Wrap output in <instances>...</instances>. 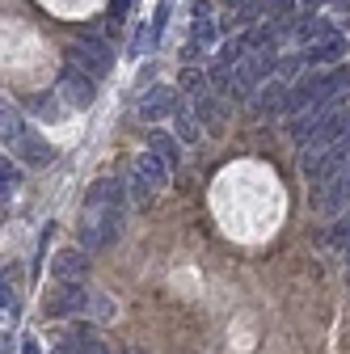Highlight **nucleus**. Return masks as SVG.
I'll return each mask as SVG.
<instances>
[{"instance_id": "nucleus-1", "label": "nucleus", "mask_w": 350, "mask_h": 354, "mask_svg": "<svg viewBox=\"0 0 350 354\" xmlns=\"http://www.w3.org/2000/svg\"><path fill=\"white\" fill-rule=\"evenodd\" d=\"M118 224H122V207H89L80 219V249H106L118 241Z\"/></svg>"}, {"instance_id": "nucleus-2", "label": "nucleus", "mask_w": 350, "mask_h": 354, "mask_svg": "<svg viewBox=\"0 0 350 354\" xmlns=\"http://www.w3.org/2000/svg\"><path fill=\"white\" fill-rule=\"evenodd\" d=\"M68 55H72V64L80 72H89V76H106L114 68V55H110V47L102 38H76V47Z\"/></svg>"}, {"instance_id": "nucleus-3", "label": "nucleus", "mask_w": 350, "mask_h": 354, "mask_svg": "<svg viewBox=\"0 0 350 354\" xmlns=\"http://www.w3.org/2000/svg\"><path fill=\"white\" fill-rule=\"evenodd\" d=\"M350 160V127H346V136H338L321 156H313V160H304V173L313 177V182H325L329 173H338L342 165Z\"/></svg>"}, {"instance_id": "nucleus-4", "label": "nucleus", "mask_w": 350, "mask_h": 354, "mask_svg": "<svg viewBox=\"0 0 350 354\" xmlns=\"http://www.w3.org/2000/svg\"><path fill=\"white\" fill-rule=\"evenodd\" d=\"M59 93H64V102H72L76 110H89V106L98 102L93 76H89V72H80V68H68V72L59 76Z\"/></svg>"}, {"instance_id": "nucleus-5", "label": "nucleus", "mask_w": 350, "mask_h": 354, "mask_svg": "<svg viewBox=\"0 0 350 354\" xmlns=\"http://www.w3.org/2000/svg\"><path fill=\"white\" fill-rule=\"evenodd\" d=\"M84 304H89V291H84V287H80V279H76V283H64V287L51 295L47 313H51V317H76Z\"/></svg>"}, {"instance_id": "nucleus-6", "label": "nucleus", "mask_w": 350, "mask_h": 354, "mask_svg": "<svg viewBox=\"0 0 350 354\" xmlns=\"http://www.w3.org/2000/svg\"><path fill=\"white\" fill-rule=\"evenodd\" d=\"M13 156H21L26 165H51L55 160V148L42 140V136H34V131H26V136L13 144Z\"/></svg>"}, {"instance_id": "nucleus-7", "label": "nucleus", "mask_w": 350, "mask_h": 354, "mask_svg": "<svg viewBox=\"0 0 350 354\" xmlns=\"http://www.w3.org/2000/svg\"><path fill=\"white\" fill-rule=\"evenodd\" d=\"M84 270H89V249H64L55 257V279L59 283H76V279H84Z\"/></svg>"}, {"instance_id": "nucleus-8", "label": "nucleus", "mask_w": 350, "mask_h": 354, "mask_svg": "<svg viewBox=\"0 0 350 354\" xmlns=\"http://www.w3.org/2000/svg\"><path fill=\"white\" fill-rule=\"evenodd\" d=\"M165 114H178V102H173L169 88H152V93L140 102V118L144 122H160Z\"/></svg>"}, {"instance_id": "nucleus-9", "label": "nucleus", "mask_w": 350, "mask_h": 354, "mask_svg": "<svg viewBox=\"0 0 350 354\" xmlns=\"http://www.w3.org/2000/svg\"><path fill=\"white\" fill-rule=\"evenodd\" d=\"M342 51H346V42L338 34H329V38L313 42V47H304V64H338Z\"/></svg>"}, {"instance_id": "nucleus-10", "label": "nucleus", "mask_w": 350, "mask_h": 354, "mask_svg": "<svg viewBox=\"0 0 350 354\" xmlns=\"http://www.w3.org/2000/svg\"><path fill=\"white\" fill-rule=\"evenodd\" d=\"M136 173L144 177V182H152V190H165V182H169V165H165V160H160L152 148H148V152L136 160Z\"/></svg>"}, {"instance_id": "nucleus-11", "label": "nucleus", "mask_w": 350, "mask_h": 354, "mask_svg": "<svg viewBox=\"0 0 350 354\" xmlns=\"http://www.w3.org/2000/svg\"><path fill=\"white\" fill-rule=\"evenodd\" d=\"M287 97H291L287 76H275V80H266V88L253 97V106H257V110H275V106H287Z\"/></svg>"}, {"instance_id": "nucleus-12", "label": "nucleus", "mask_w": 350, "mask_h": 354, "mask_svg": "<svg viewBox=\"0 0 350 354\" xmlns=\"http://www.w3.org/2000/svg\"><path fill=\"white\" fill-rule=\"evenodd\" d=\"M346 203H350V169L338 173L333 182H329V190L321 194V207H325V211H342Z\"/></svg>"}, {"instance_id": "nucleus-13", "label": "nucleus", "mask_w": 350, "mask_h": 354, "mask_svg": "<svg viewBox=\"0 0 350 354\" xmlns=\"http://www.w3.org/2000/svg\"><path fill=\"white\" fill-rule=\"evenodd\" d=\"M148 148L169 165V169H178V160H182V148H178V140H173V136H165V131H152V136H148Z\"/></svg>"}, {"instance_id": "nucleus-14", "label": "nucleus", "mask_w": 350, "mask_h": 354, "mask_svg": "<svg viewBox=\"0 0 350 354\" xmlns=\"http://www.w3.org/2000/svg\"><path fill=\"white\" fill-rule=\"evenodd\" d=\"M26 122H21V114L13 110V106H5V110H0V140H5V148H13L21 136H26Z\"/></svg>"}, {"instance_id": "nucleus-15", "label": "nucleus", "mask_w": 350, "mask_h": 354, "mask_svg": "<svg viewBox=\"0 0 350 354\" xmlns=\"http://www.w3.org/2000/svg\"><path fill=\"white\" fill-rule=\"evenodd\" d=\"M333 34V26L325 21V17H304L300 26H295V38L304 42V47H313V42H321V38H329Z\"/></svg>"}, {"instance_id": "nucleus-16", "label": "nucleus", "mask_w": 350, "mask_h": 354, "mask_svg": "<svg viewBox=\"0 0 350 354\" xmlns=\"http://www.w3.org/2000/svg\"><path fill=\"white\" fill-rule=\"evenodd\" d=\"M194 42L199 47H211V42H220V21H207V13L194 21Z\"/></svg>"}, {"instance_id": "nucleus-17", "label": "nucleus", "mask_w": 350, "mask_h": 354, "mask_svg": "<svg viewBox=\"0 0 350 354\" xmlns=\"http://www.w3.org/2000/svg\"><path fill=\"white\" fill-rule=\"evenodd\" d=\"M173 122H178V136H182L186 144H194V140H199V127H194L199 118H190L186 110H178V114H173Z\"/></svg>"}, {"instance_id": "nucleus-18", "label": "nucleus", "mask_w": 350, "mask_h": 354, "mask_svg": "<svg viewBox=\"0 0 350 354\" xmlns=\"http://www.w3.org/2000/svg\"><path fill=\"white\" fill-rule=\"evenodd\" d=\"M17 182H21V173H17V165H9V156H5V165H0V190H5V198L17 190Z\"/></svg>"}, {"instance_id": "nucleus-19", "label": "nucleus", "mask_w": 350, "mask_h": 354, "mask_svg": "<svg viewBox=\"0 0 350 354\" xmlns=\"http://www.w3.org/2000/svg\"><path fill=\"white\" fill-rule=\"evenodd\" d=\"M329 241H333L338 249H350V211H342V219H338V224H333Z\"/></svg>"}, {"instance_id": "nucleus-20", "label": "nucleus", "mask_w": 350, "mask_h": 354, "mask_svg": "<svg viewBox=\"0 0 350 354\" xmlns=\"http://www.w3.org/2000/svg\"><path fill=\"white\" fill-rule=\"evenodd\" d=\"M178 88H182V93H203V72L199 68H186L178 76Z\"/></svg>"}, {"instance_id": "nucleus-21", "label": "nucleus", "mask_w": 350, "mask_h": 354, "mask_svg": "<svg viewBox=\"0 0 350 354\" xmlns=\"http://www.w3.org/2000/svg\"><path fill=\"white\" fill-rule=\"evenodd\" d=\"M199 122H224V106L220 102H199Z\"/></svg>"}, {"instance_id": "nucleus-22", "label": "nucleus", "mask_w": 350, "mask_h": 354, "mask_svg": "<svg viewBox=\"0 0 350 354\" xmlns=\"http://www.w3.org/2000/svg\"><path fill=\"white\" fill-rule=\"evenodd\" d=\"M152 38H156V30H144V26H140L136 38H131V55H144V51L152 47Z\"/></svg>"}, {"instance_id": "nucleus-23", "label": "nucleus", "mask_w": 350, "mask_h": 354, "mask_svg": "<svg viewBox=\"0 0 350 354\" xmlns=\"http://www.w3.org/2000/svg\"><path fill=\"white\" fill-rule=\"evenodd\" d=\"M169 13H173V9H169V0H165V5L156 9V21H152V30H156V34L165 30V21H169Z\"/></svg>"}, {"instance_id": "nucleus-24", "label": "nucleus", "mask_w": 350, "mask_h": 354, "mask_svg": "<svg viewBox=\"0 0 350 354\" xmlns=\"http://www.w3.org/2000/svg\"><path fill=\"white\" fill-rule=\"evenodd\" d=\"M291 5H295V0H270V13H275V17H287Z\"/></svg>"}, {"instance_id": "nucleus-25", "label": "nucleus", "mask_w": 350, "mask_h": 354, "mask_svg": "<svg viewBox=\"0 0 350 354\" xmlns=\"http://www.w3.org/2000/svg\"><path fill=\"white\" fill-rule=\"evenodd\" d=\"M122 17H127V0H114V5H110V26L122 21Z\"/></svg>"}, {"instance_id": "nucleus-26", "label": "nucleus", "mask_w": 350, "mask_h": 354, "mask_svg": "<svg viewBox=\"0 0 350 354\" xmlns=\"http://www.w3.org/2000/svg\"><path fill=\"white\" fill-rule=\"evenodd\" d=\"M21 354H42V350H38V342H34V337H26V342H21Z\"/></svg>"}, {"instance_id": "nucleus-27", "label": "nucleus", "mask_w": 350, "mask_h": 354, "mask_svg": "<svg viewBox=\"0 0 350 354\" xmlns=\"http://www.w3.org/2000/svg\"><path fill=\"white\" fill-rule=\"evenodd\" d=\"M304 5H317V0H304Z\"/></svg>"}, {"instance_id": "nucleus-28", "label": "nucleus", "mask_w": 350, "mask_h": 354, "mask_svg": "<svg viewBox=\"0 0 350 354\" xmlns=\"http://www.w3.org/2000/svg\"><path fill=\"white\" fill-rule=\"evenodd\" d=\"M346 261H350V257H346Z\"/></svg>"}]
</instances>
